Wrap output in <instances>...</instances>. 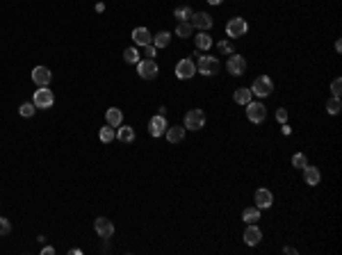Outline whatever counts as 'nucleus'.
<instances>
[{"label": "nucleus", "instance_id": "obj_6", "mask_svg": "<svg viewBox=\"0 0 342 255\" xmlns=\"http://www.w3.org/2000/svg\"><path fill=\"white\" fill-rule=\"evenodd\" d=\"M203 125H205L203 110H190L185 114V130H201Z\"/></svg>", "mask_w": 342, "mask_h": 255}, {"label": "nucleus", "instance_id": "obj_4", "mask_svg": "<svg viewBox=\"0 0 342 255\" xmlns=\"http://www.w3.org/2000/svg\"><path fill=\"white\" fill-rule=\"evenodd\" d=\"M246 30H249V25H246V21H244L242 16H235V19H230L228 23H226V34H228V39H240V37L246 34Z\"/></svg>", "mask_w": 342, "mask_h": 255}, {"label": "nucleus", "instance_id": "obj_12", "mask_svg": "<svg viewBox=\"0 0 342 255\" xmlns=\"http://www.w3.org/2000/svg\"><path fill=\"white\" fill-rule=\"evenodd\" d=\"M167 118H165V114H155V116L148 121V132H151V137H162L167 132Z\"/></svg>", "mask_w": 342, "mask_h": 255}, {"label": "nucleus", "instance_id": "obj_16", "mask_svg": "<svg viewBox=\"0 0 342 255\" xmlns=\"http://www.w3.org/2000/svg\"><path fill=\"white\" fill-rule=\"evenodd\" d=\"M132 41L137 46H148V44H153V34L148 32V27H135L132 30Z\"/></svg>", "mask_w": 342, "mask_h": 255}, {"label": "nucleus", "instance_id": "obj_11", "mask_svg": "<svg viewBox=\"0 0 342 255\" xmlns=\"http://www.w3.org/2000/svg\"><path fill=\"white\" fill-rule=\"evenodd\" d=\"M94 230H96V235L103 237V239H110L114 235V223L105 216H98L96 221H94Z\"/></svg>", "mask_w": 342, "mask_h": 255}, {"label": "nucleus", "instance_id": "obj_29", "mask_svg": "<svg viewBox=\"0 0 342 255\" xmlns=\"http://www.w3.org/2000/svg\"><path fill=\"white\" fill-rule=\"evenodd\" d=\"M173 14H176V19H178V21H190V19H192V14H194V9H192V7H187V5H183V7H178Z\"/></svg>", "mask_w": 342, "mask_h": 255}, {"label": "nucleus", "instance_id": "obj_30", "mask_svg": "<svg viewBox=\"0 0 342 255\" xmlns=\"http://www.w3.org/2000/svg\"><path fill=\"white\" fill-rule=\"evenodd\" d=\"M123 59L128 62V64H137L142 57H139L137 48H125V50H123Z\"/></svg>", "mask_w": 342, "mask_h": 255}, {"label": "nucleus", "instance_id": "obj_13", "mask_svg": "<svg viewBox=\"0 0 342 255\" xmlns=\"http://www.w3.org/2000/svg\"><path fill=\"white\" fill-rule=\"evenodd\" d=\"M32 80H34V85L48 87L50 85V80H53V73H50L48 66H34L32 69Z\"/></svg>", "mask_w": 342, "mask_h": 255}, {"label": "nucleus", "instance_id": "obj_28", "mask_svg": "<svg viewBox=\"0 0 342 255\" xmlns=\"http://www.w3.org/2000/svg\"><path fill=\"white\" fill-rule=\"evenodd\" d=\"M34 112H37V105H34V103H23V105L19 107V114H21L23 118L34 116Z\"/></svg>", "mask_w": 342, "mask_h": 255}, {"label": "nucleus", "instance_id": "obj_2", "mask_svg": "<svg viewBox=\"0 0 342 255\" xmlns=\"http://www.w3.org/2000/svg\"><path fill=\"white\" fill-rule=\"evenodd\" d=\"M271 92H274V82H271L269 75H258L253 80V85H251V93L258 96V98H267Z\"/></svg>", "mask_w": 342, "mask_h": 255}, {"label": "nucleus", "instance_id": "obj_8", "mask_svg": "<svg viewBox=\"0 0 342 255\" xmlns=\"http://www.w3.org/2000/svg\"><path fill=\"white\" fill-rule=\"evenodd\" d=\"M226 71H228L230 75H244V73H246V59H244L242 55L233 52L228 57V62H226Z\"/></svg>", "mask_w": 342, "mask_h": 255}, {"label": "nucleus", "instance_id": "obj_18", "mask_svg": "<svg viewBox=\"0 0 342 255\" xmlns=\"http://www.w3.org/2000/svg\"><path fill=\"white\" fill-rule=\"evenodd\" d=\"M185 128L183 125H171V128H167V132H165V137H167V141L169 144H180L185 139Z\"/></svg>", "mask_w": 342, "mask_h": 255}, {"label": "nucleus", "instance_id": "obj_32", "mask_svg": "<svg viewBox=\"0 0 342 255\" xmlns=\"http://www.w3.org/2000/svg\"><path fill=\"white\" fill-rule=\"evenodd\" d=\"M12 232V223H9V219H2L0 216V237H7Z\"/></svg>", "mask_w": 342, "mask_h": 255}, {"label": "nucleus", "instance_id": "obj_10", "mask_svg": "<svg viewBox=\"0 0 342 255\" xmlns=\"http://www.w3.org/2000/svg\"><path fill=\"white\" fill-rule=\"evenodd\" d=\"M196 75V64L192 59H180L176 64V78L178 80H190Z\"/></svg>", "mask_w": 342, "mask_h": 255}, {"label": "nucleus", "instance_id": "obj_24", "mask_svg": "<svg viewBox=\"0 0 342 255\" xmlns=\"http://www.w3.org/2000/svg\"><path fill=\"white\" fill-rule=\"evenodd\" d=\"M100 141H103V144H112L114 139H117V132H114V128L112 125H105V128H100Z\"/></svg>", "mask_w": 342, "mask_h": 255}, {"label": "nucleus", "instance_id": "obj_5", "mask_svg": "<svg viewBox=\"0 0 342 255\" xmlns=\"http://www.w3.org/2000/svg\"><path fill=\"white\" fill-rule=\"evenodd\" d=\"M246 118L251 123H263L267 118V107L258 100H251V103H246Z\"/></svg>", "mask_w": 342, "mask_h": 255}, {"label": "nucleus", "instance_id": "obj_36", "mask_svg": "<svg viewBox=\"0 0 342 255\" xmlns=\"http://www.w3.org/2000/svg\"><path fill=\"white\" fill-rule=\"evenodd\" d=\"M276 121H278V123H285V121H288V110L281 107V110L276 112Z\"/></svg>", "mask_w": 342, "mask_h": 255}, {"label": "nucleus", "instance_id": "obj_26", "mask_svg": "<svg viewBox=\"0 0 342 255\" xmlns=\"http://www.w3.org/2000/svg\"><path fill=\"white\" fill-rule=\"evenodd\" d=\"M192 32H194V27L190 25V21H180V23H178V27H176V34L178 37H192Z\"/></svg>", "mask_w": 342, "mask_h": 255}, {"label": "nucleus", "instance_id": "obj_22", "mask_svg": "<svg viewBox=\"0 0 342 255\" xmlns=\"http://www.w3.org/2000/svg\"><path fill=\"white\" fill-rule=\"evenodd\" d=\"M194 41H196V50H208V48H212V37L208 32H198L196 37H194Z\"/></svg>", "mask_w": 342, "mask_h": 255}, {"label": "nucleus", "instance_id": "obj_25", "mask_svg": "<svg viewBox=\"0 0 342 255\" xmlns=\"http://www.w3.org/2000/svg\"><path fill=\"white\" fill-rule=\"evenodd\" d=\"M171 41V34L169 32H158L155 37H153V46L155 48H167Z\"/></svg>", "mask_w": 342, "mask_h": 255}, {"label": "nucleus", "instance_id": "obj_14", "mask_svg": "<svg viewBox=\"0 0 342 255\" xmlns=\"http://www.w3.org/2000/svg\"><path fill=\"white\" fill-rule=\"evenodd\" d=\"M253 201H256V208L260 209H267L274 205V194H271L269 189H256V196H253Z\"/></svg>", "mask_w": 342, "mask_h": 255}, {"label": "nucleus", "instance_id": "obj_23", "mask_svg": "<svg viewBox=\"0 0 342 255\" xmlns=\"http://www.w3.org/2000/svg\"><path fill=\"white\" fill-rule=\"evenodd\" d=\"M242 219L246 223H258L260 221V208H256V205H253V208H246L242 212Z\"/></svg>", "mask_w": 342, "mask_h": 255}, {"label": "nucleus", "instance_id": "obj_3", "mask_svg": "<svg viewBox=\"0 0 342 255\" xmlns=\"http://www.w3.org/2000/svg\"><path fill=\"white\" fill-rule=\"evenodd\" d=\"M32 103L37 105V110H50L55 105V93L50 92L48 87H39V89L34 92Z\"/></svg>", "mask_w": 342, "mask_h": 255}, {"label": "nucleus", "instance_id": "obj_7", "mask_svg": "<svg viewBox=\"0 0 342 255\" xmlns=\"http://www.w3.org/2000/svg\"><path fill=\"white\" fill-rule=\"evenodd\" d=\"M158 64L153 59H139L137 62V73L142 80H155L158 78Z\"/></svg>", "mask_w": 342, "mask_h": 255}, {"label": "nucleus", "instance_id": "obj_33", "mask_svg": "<svg viewBox=\"0 0 342 255\" xmlns=\"http://www.w3.org/2000/svg\"><path fill=\"white\" fill-rule=\"evenodd\" d=\"M331 93H333L336 98H340V93H342V80L340 78H336L331 82Z\"/></svg>", "mask_w": 342, "mask_h": 255}, {"label": "nucleus", "instance_id": "obj_15", "mask_svg": "<svg viewBox=\"0 0 342 255\" xmlns=\"http://www.w3.org/2000/svg\"><path fill=\"white\" fill-rule=\"evenodd\" d=\"M244 242L249 244V246H258V244L263 242V232L258 228L256 223H249L246 230H244Z\"/></svg>", "mask_w": 342, "mask_h": 255}, {"label": "nucleus", "instance_id": "obj_37", "mask_svg": "<svg viewBox=\"0 0 342 255\" xmlns=\"http://www.w3.org/2000/svg\"><path fill=\"white\" fill-rule=\"evenodd\" d=\"M53 253H55L53 246H44V249H41V255H53Z\"/></svg>", "mask_w": 342, "mask_h": 255}, {"label": "nucleus", "instance_id": "obj_34", "mask_svg": "<svg viewBox=\"0 0 342 255\" xmlns=\"http://www.w3.org/2000/svg\"><path fill=\"white\" fill-rule=\"evenodd\" d=\"M219 52H226V55H233V46H230V41H219Z\"/></svg>", "mask_w": 342, "mask_h": 255}, {"label": "nucleus", "instance_id": "obj_17", "mask_svg": "<svg viewBox=\"0 0 342 255\" xmlns=\"http://www.w3.org/2000/svg\"><path fill=\"white\" fill-rule=\"evenodd\" d=\"M301 171H303V180H306V185H310V187L319 185V180H322V173H319V169H317V166H310V164H306Z\"/></svg>", "mask_w": 342, "mask_h": 255}, {"label": "nucleus", "instance_id": "obj_21", "mask_svg": "<svg viewBox=\"0 0 342 255\" xmlns=\"http://www.w3.org/2000/svg\"><path fill=\"white\" fill-rule=\"evenodd\" d=\"M233 100H235L237 105H246L253 100V93H251V89H246V87H240V89H235V93H233Z\"/></svg>", "mask_w": 342, "mask_h": 255}, {"label": "nucleus", "instance_id": "obj_1", "mask_svg": "<svg viewBox=\"0 0 342 255\" xmlns=\"http://www.w3.org/2000/svg\"><path fill=\"white\" fill-rule=\"evenodd\" d=\"M219 69H221V64H219L217 57H212V55H198V62H196V73H201V75H217Z\"/></svg>", "mask_w": 342, "mask_h": 255}, {"label": "nucleus", "instance_id": "obj_9", "mask_svg": "<svg viewBox=\"0 0 342 255\" xmlns=\"http://www.w3.org/2000/svg\"><path fill=\"white\" fill-rule=\"evenodd\" d=\"M190 25L196 27L198 32H208L212 27V16L208 12H194L190 19Z\"/></svg>", "mask_w": 342, "mask_h": 255}, {"label": "nucleus", "instance_id": "obj_27", "mask_svg": "<svg viewBox=\"0 0 342 255\" xmlns=\"http://www.w3.org/2000/svg\"><path fill=\"white\" fill-rule=\"evenodd\" d=\"M340 110H342V105H340V98H329L326 100V112H329L331 116H336V114H340Z\"/></svg>", "mask_w": 342, "mask_h": 255}, {"label": "nucleus", "instance_id": "obj_38", "mask_svg": "<svg viewBox=\"0 0 342 255\" xmlns=\"http://www.w3.org/2000/svg\"><path fill=\"white\" fill-rule=\"evenodd\" d=\"M208 2H210V5H221L224 0H208Z\"/></svg>", "mask_w": 342, "mask_h": 255}, {"label": "nucleus", "instance_id": "obj_31", "mask_svg": "<svg viewBox=\"0 0 342 255\" xmlns=\"http://www.w3.org/2000/svg\"><path fill=\"white\" fill-rule=\"evenodd\" d=\"M306 164H308V157L303 155V153H294V155H292V166H294V169H303Z\"/></svg>", "mask_w": 342, "mask_h": 255}, {"label": "nucleus", "instance_id": "obj_20", "mask_svg": "<svg viewBox=\"0 0 342 255\" xmlns=\"http://www.w3.org/2000/svg\"><path fill=\"white\" fill-rule=\"evenodd\" d=\"M117 139L121 141V144H130V141H135V130H132L130 125H119L117 128Z\"/></svg>", "mask_w": 342, "mask_h": 255}, {"label": "nucleus", "instance_id": "obj_35", "mask_svg": "<svg viewBox=\"0 0 342 255\" xmlns=\"http://www.w3.org/2000/svg\"><path fill=\"white\" fill-rule=\"evenodd\" d=\"M144 55H146V59H153V57H155V46H153V44L144 46Z\"/></svg>", "mask_w": 342, "mask_h": 255}, {"label": "nucleus", "instance_id": "obj_19", "mask_svg": "<svg viewBox=\"0 0 342 255\" xmlns=\"http://www.w3.org/2000/svg\"><path fill=\"white\" fill-rule=\"evenodd\" d=\"M105 121H107V125L119 128V125L123 123V112L119 110V107H110V110L105 112Z\"/></svg>", "mask_w": 342, "mask_h": 255}]
</instances>
